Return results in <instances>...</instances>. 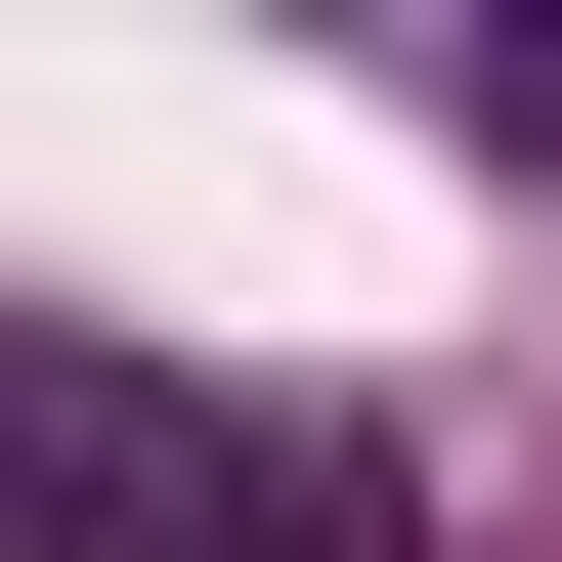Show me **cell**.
Here are the masks:
<instances>
[{"label":"cell","mask_w":562,"mask_h":562,"mask_svg":"<svg viewBox=\"0 0 562 562\" xmlns=\"http://www.w3.org/2000/svg\"><path fill=\"white\" fill-rule=\"evenodd\" d=\"M476 173H562V0H519V44H476Z\"/></svg>","instance_id":"obj_1"}]
</instances>
